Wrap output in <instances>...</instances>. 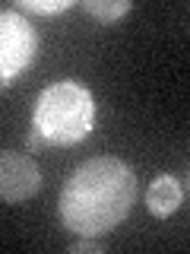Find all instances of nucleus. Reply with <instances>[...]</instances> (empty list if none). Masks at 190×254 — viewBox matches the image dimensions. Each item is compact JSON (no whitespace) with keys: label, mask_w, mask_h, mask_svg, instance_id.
Here are the masks:
<instances>
[{"label":"nucleus","mask_w":190,"mask_h":254,"mask_svg":"<svg viewBox=\"0 0 190 254\" xmlns=\"http://www.w3.org/2000/svg\"><path fill=\"white\" fill-rule=\"evenodd\" d=\"M95 121V105L89 89L79 83H54L38 95L32 127L51 146H73L86 140Z\"/></svg>","instance_id":"f03ea898"},{"label":"nucleus","mask_w":190,"mask_h":254,"mask_svg":"<svg viewBox=\"0 0 190 254\" xmlns=\"http://www.w3.org/2000/svg\"><path fill=\"white\" fill-rule=\"evenodd\" d=\"M79 6L101 22H114V19H121V16H127L133 10L130 0H83Z\"/></svg>","instance_id":"423d86ee"},{"label":"nucleus","mask_w":190,"mask_h":254,"mask_svg":"<svg viewBox=\"0 0 190 254\" xmlns=\"http://www.w3.org/2000/svg\"><path fill=\"white\" fill-rule=\"evenodd\" d=\"M0 89H6V83H0Z\"/></svg>","instance_id":"9d476101"},{"label":"nucleus","mask_w":190,"mask_h":254,"mask_svg":"<svg viewBox=\"0 0 190 254\" xmlns=\"http://www.w3.org/2000/svg\"><path fill=\"white\" fill-rule=\"evenodd\" d=\"M137 175L124 159L95 156L67 178L60 190V219L73 235H105L130 213Z\"/></svg>","instance_id":"f257e3e1"},{"label":"nucleus","mask_w":190,"mask_h":254,"mask_svg":"<svg viewBox=\"0 0 190 254\" xmlns=\"http://www.w3.org/2000/svg\"><path fill=\"white\" fill-rule=\"evenodd\" d=\"M73 6V0H16V10L22 13H38V16H54Z\"/></svg>","instance_id":"0eeeda50"},{"label":"nucleus","mask_w":190,"mask_h":254,"mask_svg":"<svg viewBox=\"0 0 190 254\" xmlns=\"http://www.w3.org/2000/svg\"><path fill=\"white\" fill-rule=\"evenodd\" d=\"M42 188L35 159L19 149H0V203H26Z\"/></svg>","instance_id":"20e7f679"},{"label":"nucleus","mask_w":190,"mask_h":254,"mask_svg":"<svg viewBox=\"0 0 190 254\" xmlns=\"http://www.w3.org/2000/svg\"><path fill=\"white\" fill-rule=\"evenodd\" d=\"M35 54V29L16 10L0 13V83L10 86L19 70H26Z\"/></svg>","instance_id":"7ed1b4c3"},{"label":"nucleus","mask_w":190,"mask_h":254,"mask_svg":"<svg viewBox=\"0 0 190 254\" xmlns=\"http://www.w3.org/2000/svg\"><path fill=\"white\" fill-rule=\"evenodd\" d=\"M42 143H45V140H42V133H38L35 127H32V133H29V149H38Z\"/></svg>","instance_id":"1a4fd4ad"},{"label":"nucleus","mask_w":190,"mask_h":254,"mask_svg":"<svg viewBox=\"0 0 190 254\" xmlns=\"http://www.w3.org/2000/svg\"><path fill=\"white\" fill-rule=\"evenodd\" d=\"M184 203V185H181L174 175H158V178L149 185V194H146V206L155 219H165L171 216L178 206Z\"/></svg>","instance_id":"39448f33"},{"label":"nucleus","mask_w":190,"mask_h":254,"mask_svg":"<svg viewBox=\"0 0 190 254\" xmlns=\"http://www.w3.org/2000/svg\"><path fill=\"white\" fill-rule=\"evenodd\" d=\"M67 251L70 254H98V251H105V242H101V235H76V242Z\"/></svg>","instance_id":"6e6552de"}]
</instances>
